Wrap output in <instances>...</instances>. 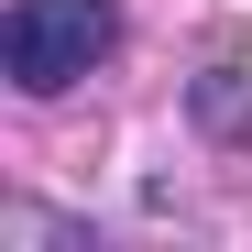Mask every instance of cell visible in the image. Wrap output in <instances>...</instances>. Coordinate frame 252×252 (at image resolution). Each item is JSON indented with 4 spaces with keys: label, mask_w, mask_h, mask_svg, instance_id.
<instances>
[{
    "label": "cell",
    "mask_w": 252,
    "mask_h": 252,
    "mask_svg": "<svg viewBox=\"0 0 252 252\" xmlns=\"http://www.w3.org/2000/svg\"><path fill=\"white\" fill-rule=\"evenodd\" d=\"M110 44H121L110 0H11V22H0V66H11V88H22V99L77 88Z\"/></svg>",
    "instance_id": "obj_1"
}]
</instances>
